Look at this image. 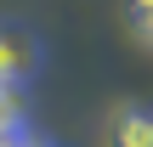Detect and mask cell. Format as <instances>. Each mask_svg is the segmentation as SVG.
Masks as SVG:
<instances>
[{
	"label": "cell",
	"mask_w": 153,
	"mask_h": 147,
	"mask_svg": "<svg viewBox=\"0 0 153 147\" xmlns=\"http://www.w3.org/2000/svg\"><path fill=\"white\" fill-rule=\"evenodd\" d=\"M0 119H17V125H28V96H23L17 85H0Z\"/></svg>",
	"instance_id": "3957f363"
},
{
	"label": "cell",
	"mask_w": 153,
	"mask_h": 147,
	"mask_svg": "<svg viewBox=\"0 0 153 147\" xmlns=\"http://www.w3.org/2000/svg\"><path fill=\"white\" fill-rule=\"evenodd\" d=\"M23 130H28V125H17V119H0V147L11 142V136H23Z\"/></svg>",
	"instance_id": "5b68a950"
},
{
	"label": "cell",
	"mask_w": 153,
	"mask_h": 147,
	"mask_svg": "<svg viewBox=\"0 0 153 147\" xmlns=\"http://www.w3.org/2000/svg\"><path fill=\"white\" fill-rule=\"evenodd\" d=\"M125 17L142 40H153V0H125Z\"/></svg>",
	"instance_id": "277c9868"
},
{
	"label": "cell",
	"mask_w": 153,
	"mask_h": 147,
	"mask_svg": "<svg viewBox=\"0 0 153 147\" xmlns=\"http://www.w3.org/2000/svg\"><path fill=\"white\" fill-rule=\"evenodd\" d=\"M40 57H45V45H40L34 28L0 23V85H17V91H23V85L40 74Z\"/></svg>",
	"instance_id": "6da1fadb"
},
{
	"label": "cell",
	"mask_w": 153,
	"mask_h": 147,
	"mask_svg": "<svg viewBox=\"0 0 153 147\" xmlns=\"http://www.w3.org/2000/svg\"><path fill=\"white\" fill-rule=\"evenodd\" d=\"M102 147H153V102H119L102 125Z\"/></svg>",
	"instance_id": "7a4b0ae2"
}]
</instances>
